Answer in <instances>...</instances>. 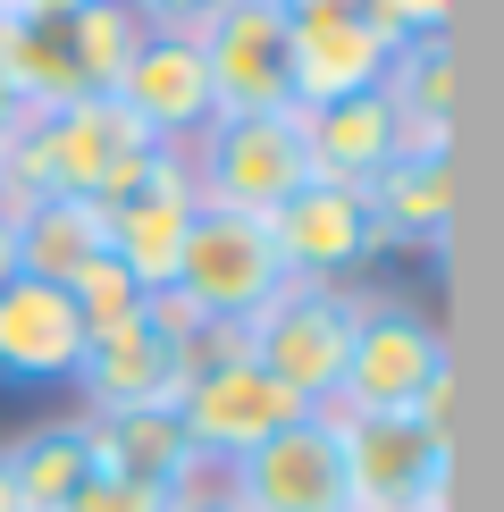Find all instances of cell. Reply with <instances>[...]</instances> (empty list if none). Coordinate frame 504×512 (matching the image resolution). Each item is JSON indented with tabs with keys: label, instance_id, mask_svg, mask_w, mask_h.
I'll use <instances>...</instances> for the list:
<instances>
[{
	"label": "cell",
	"instance_id": "obj_1",
	"mask_svg": "<svg viewBox=\"0 0 504 512\" xmlns=\"http://www.w3.org/2000/svg\"><path fill=\"white\" fill-rule=\"evenodd\" d=\"M143 26L118 0H76L59 17H0V76L17 110H68V101L110 93L135 59Z\"/></svg>",
	"mask_w": 504,
	"mask_h": 512
},
{
	"label": "cell",
	"instance_id": "obj_2",
	"mask_svg": "<svg viewBox=\"0 0 504 512\" xmlns=\"http://www.w3.org/2000/svg\"><path fill=\"white\" fill-rule=\"evenodd\" d=\"M353 303H362L353 286L286 277V286L244 319V361L261 378H278L303 412H328L336 378H345V353H353Z\"/></svg>",
	"mask_w": 504,
	"mask_h": 512
},
{
	"label": "cell",
	"instance_id": "obj_3",
	"mask_svg": "<svg viewBox=\"0 0 504 512\" xmlns=\"http://www.w3.org/2000/svg\"><path fill=\"white\" fill-rule=\"evenodd\" d=\"M278 286H286V261H278V244H269V219H252V210H210L202 202L194 227H185V252H177L168 294H177L194 319L244 328Z\"/></svg>",
	"mask_w": 504,
	"mask_h": 512
},
{
	"label": "cell",
	"instance_id": "obj_4",
	"mask_svg": "<svg viewBox=\"0 0 504 512\" xmlns=\"http://www.w3.org/2000/svg\"><path fill=\"white\" fill-rule=\"evenodd\" d=\"M446 370V336L412 294H362L353 303V353L328 412H412L420 387Z\"/></svg>",
	"mask_w": 504,
	"mask_h": 512
},
{
	"label": "cell",
	"instance_id": "obj_5",
	"mask_svg": "<svg viewBox=\"0 0 504 512\" xmlns=\"http://www.w3.org/2000/svg\"><path fill=\"white\" fill-rule=\"evenodd\" d=\"M353 512H446L454 445L429 437L412 412H336Z\"/></svg>",
	"mask_w": 504,
	"mask_h": 512
},
{
	"label": "cell",
	"instance_id": "obj_6",
	"mask_svg": "<svg viewBox=\"0 0 504 512\" xmlns=\"http://www.w3.org/2000/svg\"><path fill=\"white\" fill-rule=\"evenodd\" d=\"M185 168H194V194L210 210H252L269 219L294 185L311 177L303 168V118H210L194 143H185Z\"/></svg>",
	"mask_w": 504,
	"mask_h": 512
},
{
	"label": "cell",
	"instance_id": "obj_7",
	"mask_svg": "<svg viewBox=\"0 0 504 512\" xmlns=\"http://www.w3.org/2000/svg\"><path fill=\"white\" fill-rule=\"evenodd\" d=\"M227 504L236 512H353L336 412H294L278 437H261L244 462H227Z\"/></svg>",
	"mask_w": 504,
	"mask_h": 512
},
{
	"label": "cell",
	"instance_id": "obj_8",
	"mask_svg": "<svg viewBox=\"0 0 504 512\" xmlns=\"http://www.w3.org/2000/svg\"><path fill=\"white\" fill-rule=\"evenodd\" d=\"M194 42H202V68H210V101H219V118H278V110H294L286 0H227Z\"/></svg>",
	"mask_w": 504,
	"mask_h": 512
},
{
	"label": "cell",
	"instance_id": "obj_9",
	"mask_svg": "<svg viewBox=\"0 0 504 512\" xmlns=\"http://www.w3.org/2000/svg\"><path fill=\"white\" fill-rule=\"evenodd\" d=\"M194 210H202V194H194L185 152H152L143 177L126 185L118 202H101V244H110V261L135 277L143 294H160L168 277H177V252H185Z\"/></svg>",
	"mask_w": 504,
	"mask_h": 512
},
{
	"label": "cell",
	"instance_id": "obj_10",
	"mask_svg": "<svg viewBox=\"0 0 504 512\" xmlns=\"http://www.w3.org/2000/svg\"><path fill=\"white\" fill-rule=\"evenodd\" d=\"M185 387V328H160L152 311L84 336L76 412H177Z\"/></svg>",
	"mask_w": 504,
	"mask_h": 512
},
{
	"label": "cell",
	"instance_id": "obj_11",
	"mask_svg": "<svg viewBox=\"0 0 504 512\" xmlns=\"http://www.w3.org/2000/svg\"><path fill=\"white\" fill-rule=\"evenodd\" d=\"M152 152H168V143H152L110 93L68 101V110H42V160H51V194H76V202L101 210V202H118L126 185L143 177V160H152Z\"/></svg>",
	"mask_w": 504,
	"mask_h": 512
},
{
	"label": "cell",
	"instance_id": "obj_12",
	"mask_svg": "<svg viewBox=\"0 0 504 512\" xmlns=\"http://www.w3.org/2000/svg\"><path fill=\"white\" fill-rule=\"evenodd\" d=\"M269 244H278L286 277H311V286H345L353 269H370L378 227H370V202L353 194V185L303 177L278 210H269Z\"/></svg>",
	"mask_w": 504,
	"mask_h": 512
},
{
	"label": "cell",
	"instance_id": "obj_13",
	"mask_svg": "<svg viewBox=\"0 0 504 512\" xmlns=\"http://www.w3.org/2000/svg\"><path fill=\"white\" fill-rule=\"evenodd\" d=\"M303 412L278 378H261L252 361H227V370H202V378H185V395H177V429L185 445H194V462H244L261 437H278L286 420Z\"/></svg>",
	"mask_w": 504,
	"mask_h": 512
},
{
	"label": "cell",
	"instance_id": "obj_14",
	"mask_svg": "<svg viewBox=\"0 0 504 512\" xmlns=\"http://www.w3.org/2000/svg\"><path fill=\"white\" fill-rule=\"evenodd\" d=\"M110 101H118V110L135 118L152 143H168V152H185V143L219 118V101H210V68H202V42H194V34H143L135 59H126V76L110 84Z\"/></svg>",
	"mask_w": 504,
	"mask_h": 512
},
{
	"label": "cell",
	"instance_id": "obj_15",
	"mask_svg": "<svg viewBox=\"0 0 504 512\" xmlns=\"http://www.w3.org/2000/svg\"><path fill=\"white\" fill-rule=\"evenodd\" d=\"M286 59H294V110H320L345 93H378L395 42L370 26V9H286Z\"/></svg>",
	"mask_w": 504,
	"mask_h": 512
},
{
	"label": "cell",
	"instance_id": "obj_16",
	"mask_svg": "<svg viewBox=\"0 0 504 512\" xmlns=\"http://www.w3.org/2000/svg\"><path fill=\"white\" fill-rule=\"evenodd\" d=\"M76 361L84 319L68 286H42V277L0 286V387H76Z\"/></svg>",
	"mask_w": 504,
	"mask_h": 512
},
{
	"label": "cell",
	"instance_id": "obj_17",
	"mask_svg": "<svg viewBox=\"0 0 504 512\" xmlns=\"http://www.w3.org/2000/svg\"><path fill=\"white\" fill-rule=\"evenodd\" d=\"M378 252H446L454 236V152H395L362 185Z\"/></svg>",
	"mask_w": 504,
	"mask_h": 512
},
{
	"label": "cell",
	"instance_id": "obj_18",
	"mask_svg": "<svg viewBox=\"0 0 504 512\" xmlns=\"http://www.w3.org/2000/svg\"><path fill=\"white\" fill-rule=\"evenodd\" d=\"M303 118V168L328 185H362L395 160V110L387 93H345V101H320V110H294Z\"/></svg>",
	"mask_w": 504,
	"mask_h": 512
},
{
	"label": "cell",
	"instance_id": "obj_19",
	"mask_svg": "<svg viewBox=\"0 0 504 512\" xmlns=\"http://www.w3.org/2000/svg\"><path fill=\"white\" fill-rule=\"evenodd\" d=\"M0 219L17 236V277H42V286H68L93 252H110L101 244V210L76 194H34V202L0 210Z\"/></svg>",
	"mask_w": 504,
	"mask_h": 512
},
{
	"label": "cell",
	"instance_id": "obj_20",
	"mask_svg": "<svg viewBox=\"0 0 504 512\" xmlns=\"http://www.w3.org/2000/svg\"><path fill=\"white\" fill-rule=\"evenodd\" d=\"M0 462H9L26 512H68L76 487L93 479V429H84V412L34 420V429H17L9 445H0Z\"/></svg>",
	"mask_w": 504,
	"mask_h": 512
},
{
	"label": "cell",
	"instance_id": "obj_21",
	"mask_svg": "<svg viewBox=\"0 0 504 512\" xmlns=\"http://www.w3.org/2000/svg\"><path fill=\"white\" fill-rule=\"evenodd\" d=\"M84 429H93V471L168 487V496L194 479V445H185L177 412H84Z\"/></svg>",
	"mask_w": 504,
	"mask_h": 512
},
{
	"label": "cell",
	"instance_id": "obj_22",
	"mask_svg": "<svg viewBox=\"0 0 504 512\" xmlns=\"http://www.w3.org/2000/svg\"><path fill=\"white\" fill-rule=\"evenodd\" d=\"M68 303H76V319H84V336H93V328H118V319H135V311H143V286L110 261V252H93V261L68 277Z\"/></svg>",
	"mask_w": 504,
	"mask_h": 512
},
{
	"label": "cell",
	"instance_id": "obj_23",
	"mask_svg": "<svg viewBox=\"0 0 504 512\" xmlns=\"http://www.w3.org/2000/svg\"><path fill=\"white\" fill-rule=\"evenodd\" d=\"M177 496H168V487H143V479H118V471H93L76 487V504L68 512H168Z\"/></svg>",
	"mask_w": 504,
	"mask_h": 512
},
{
	"label": "cell",
	"instance_id": "obj_24",
	"mask_svg": "<svg viewBox=\"0 0 504 512\" xmlns=\"http://www.w3.org/2000/svg\"><path fill=\"white\" fill-rule=\"evenodd\" d=\"M362 9H370V26L387 42H420V34H446L454 0H362Z\"/></svg>",
	"mask_w": 504,
	"mask_h": 512
},
{
	"label": "cell",
	"instance_id": "obj_25",
	"mask_svg": "<svg viewBox=\"0 0 504 512\" xmlns=\"http://www.w3.org/2000/svg\"><path fill=\"white\" fill-rule=\"evenodd\" d=\"M126 17H135L143 34H202L210 17L227 9V0H118Z\"/></svg>",
	"mask_w": 504,
	"mask_h": 512
},
{
	"label": "cell",
	"instance_id": "obj_26",
	"mask_svg": "<svg viewBox=\"0 0 504 512\" xmlns=\"http://www.w3.org/2000/svg\"><path fill=\"white\" fill-rule=\"evenodd\" d=\"M59 9H76V0H0V17H59Z\"/></svg>",
	"mask_w": 504,
	"mask_h": 512
},
{
	"label": "cell",
	"instance_id": "obj_27",
	"mask_svg": "<svg viewBox=\"0 0 504 512\" xmlns=\"http://www.w3.org/2000/svg\"><path fill=\"white\" fill-rule=\"evenodd\" d=\"M0 286H17V236H9V219H0Z\"/></svg>",
	"mask_w": 504,
	"mask_h": 512
},
{
	"label": "cell",
	"instance_id": "obj_28",
	"mask_svg": "<svg viewBox=\"0 0 504 512\" xmlns=\"http://www.w3.org/2000/svg\"><path fill=\"white\" fill-rule=\"evenodd\" d=\"M0 512H26V496H17V479H9V462H0Z\"/></svg>",
	"mask_w": 504,
	"mask_h": 512
},
{
	"label": "cell",
	"instance_id": "obj_29",
	"mask_svg": "<svg viewBox=\"0 0 504 512\" xmlns=\"http://www.w3.org/2000/svg\"><path fill=\"white\" fill-rule=\"evenodd\" d=\"M17 126V93H9V76H0V135Z\"/></svg>",
	"mask_w": 504,
	"mask_h": 512
}]
</instances>
